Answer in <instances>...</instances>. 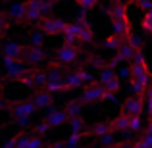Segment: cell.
Masks as SVG:
<instances>
[{
	"instance_id": "obj_1",
	"label": "cell",
	"mask_w": 152,
	"mask_h": 148,
	"mask_svg": "<svg viewBox=\"0 0 152 148\" xmlns=\"http://www.w3.org/2000/svg\"><path fill=\"white\" fill-rule=\"evenodd\" d=\"M4 110L10 114L12 119L15 117H31V115L37 112L35 104L31 102V98L27 100H14V102H6V108Z\"/></svg>"
},
{
	"instance_id": "obj_2",
	"label": "cell",
	"mask_w": 152,
	"mask_h": 148,
	"mask_svg": "<svg viewBox=\"0 0 152 148\" xmlns=\"http://www.w3.org/2000/svg\"><path fill=\"white\" fill-rule=\"evenodd\" d=\"M2 62H4V71H6L8 79L18 81V79L27 71V63L23 62V60H19V58H8V56H2Z\"/></svg>"
},
{
	"instance_id": "obj_3",
	"label": "cell",
	"mask_w": 152,
	"mask_h": 148,
	"mask_svg": "<svg viewBox=\"0 0 152 148\" xmlns=\"http://www.w3.org/2000/svg\"><path fill=\"white\" fill-rule=\"evenodd\" d=\"M102 98H104V87L98 81H91V83H87L79 102L81 104H98V102H102Z\"/></svg>"
},
{
	"instance_id": "obj_4",
	"label": "cell",
	"mask_w": 152,
	"mask_h": 148,
	"mask_svg": "<svg viewBox=\"0 0 152 148\" xmlns=\"http://www.w3.org/2000/svg\"><path fill=\"white\" fill-rule=\"evenodd\" d=\"M79 54H81V50H79L75 44L64 42V44L56 50V63H60V66H69V63L77 62Z\"/></svg>"
},
{
	"instance_id": "obj_5",
	"label": "cell",
	"mask_w": 152,
	"mask_h": 148,
	"mask_svg": "<svg viewBox=\"0 0 152 148\" xmlns=\"http://www.w3.org/2000/svg\"><path fill=\"white\" fill-rule=\"evenodd\" d=\"M67 117H69V115L66 114V110H56L50 104V106L46 108V114H45V119H42V121H45L50 129H56V127H60V125H66Z\"/></svg>"
},
{
	"instance_id": "obj_6",
	"label": "cell",
	"mask_w": 152,
	"mask_h": 148,
	"mask_svg": "<svg viewBox=\"0 0 152 148\" xmlns=\"http://www.w3.org/2000/svg\"><path fill=\"white\" fill-rule=\"evenodd\" d=\"M66 23L67 21H64V19H60V17H46L45 15L37 25H39V29H41L45 35H62Z\"/></svg>"
},
{
	"instance_id": "obj_7",
	"label": "cell",
	"mask_w": 152,
	"mask_h": 148,
	"mask_svg": "<svg viewBox=\"0 0 152 148\" xmlns=\"http://www.w3.org/2000/svg\"><path fill=\"white\" fill-rule=\"evenodd\" d=\"M119 114L123 115H142V98L141 96H129L121 102Z\"/></svg>"
},
{
	"instance_id": "obj_8",
	"label": "cell",
	"mask_w": 152,
	"mask_h": 148,
	"mask_svg": "<svg viewBox=\"0 0 152 148\" xmlns=\"http://www.w3.org/2000/svg\"><path fill=\"white\" fill-rule=\"evenodd\" d=\"M46 58V50L41 46H27L25 48V54H23V62L29 63V66H37V63L45 62Z\"/></svg>"
},
{
	"instance_id": "obj_9",
	"label": "cell",
	"mask_w": 152,
	"mask_h": 148,
	"mask_svg": "<svg viewBox=\"0 0 152 148\" xmlns=\"http://www.w3.org/2000/svg\"><path fill=\"white\" fill-rule=\"evenodd\" d=\"M31 102L35 104L37 110H45L50 104H54V96H52V93H48L46 89H35V94L31 96Z\"/></svg>"
},
{
	"instance_id": "obj_10",
	"label": "cell",
	"mask_w": 152,
	"mask_h": 148,
	"mask_svg": "<svg viewBox=\"0 0 152 148\" xmlns=\"http://www.w3.org/2000/svg\"><path fill=\"white\" fill-rule=\"evenodd\" d=\"M110 123V133H114V135H131V131H129V115H123V114H119L118 117H114L112 121H108Z\"/></svg>"
},
{
	"instance_id": "obj_11",
	"label": "cell",
	"mask_w": 152,
	"mask_h": 148,
	"mask_svg": "<svg viewBox=\"0 0 152 148\" xmlns=\"http://www.w3.org/2000/svg\"><path fill=\"white\" fill-rule=\"evenodd\" d=\"M42 17H45V14L41 12L39 0H27V2H25V21L39 23Z\"/></svg>"
},
{
	"instance_id": "obj_12",
	"label": "cell",
	"mask_w": 152,
	"mask_h": 148,
	"mask_svg": "<svg viewBox=\"0 0 152 148\" xmlns=\"http://www.w3.org/2000/svg\"><path fill=\"white\" fill-rule=\"evenodd\" d=\"M25 48H27V44H21V42H15V41H8L6 44L2 46V56H8V58H19V60H23Z\"/></svg>"
},
{
	"instance_id": "obj_13",
	"label": "cell",
	"mask_w": 152,
	"mask_h": 148,
	"mask_svg": "<svg viewBox=\"0 0 152 148\" xmlns=\"http://www.w3.org/2000/svg\"><path fill=\"white\" fill-rule=\"evenodd\" d=\"M8 19L15 23H25V2H14L6 12Z\"/></svg>"
},
{
	"instance_id": "obj_14",
	"label": "cell",
	"mask_w": 152,
	"mask_h": 148,
	"mask_svg": "<svg viewBox=\"0 0 152 148\" xmlns=\"http://www.w3.org/2000/svg\"><path fill=\"white\" fill-rule=\"evenodd\" d=\"M77 21V35H79V42H93L94 41V33L91 29V25L85 19H75Z\"/></svg>"
},
{
	"instance_id": "obj_15",
	"label": "cell",
	"mask_w": 152,
	"mask_h": 148,
	"mask_svg": "<svg viewBox=\"0 0 152 148\" xmlns=\"http://www.w3.org/2000/svg\"><path fill=\"white\" fill-rule=\"evenodd\" d=\"M112 27H114V33L121 39H127L131 35V23L129 17H123V19H112Z\"/></svg>"
},
{
	"instance_id": "obj_16",
	"label": "cell",
	"mask_w": 152,
	"mask_h": 148,
	"mask_svg": "<svg viewBox=\"0 0 152 148\" xmlns=\"http://www.w3.org/2000/svg\"><path fill=\"white\" fill-rule=\"evenodd\" d=\"M62 35H64V42H67V44H77V42H79L77 21H69V23H66V27H64Z\"/></svg>"
},
{
	"instance_id": "obj_17",
	"label": "cell",
	"mask_w": 152,
	"mask_h": 148,
	"mask_svg": "<svg viewBox=\"0 0 152 148\" xmlns=\"http://www.w3.org/2000/svg\"><path fill=\"white\" fill-rule=\"evenodd\" d=\"M115 52H118V60H115V62H121V60L129 62V60L133 58V54H135V48L129 44V41H127V39H121V42L118 44Z\"/></svg>"
},
{
	"instance_id": "obj_18",
	"label": "cell",
	"mask_w": 152,
	"mask_h": 148,
	"mask_svg": "<svg viewBox=\"0 0 152 148\" xmlns=\"http://www.w3.org/2000/svg\"><path fill=\"white\" fill-rule=\"evenodd\" d=\"M27 141H29V131H21L14 139L4 142V146L6 148H27Z\"/></svg>"
},
{
	"instance_id": "obj_19",
	"label": "cell",
	"mask_w": 152,
	"mask_h": 148,
	"mask_svg": "<svg viewBox=\"0 0 152 148\" xmlns=\"http://www.w3.org/2000/svg\"><path fill=\"white\" fill-rule=\"evenodd\" d=\"M133 146L135 148H148V146H152V123L150 121L146 123V127L142 129V137L137 139V141H133Z\"/></svg>"
},
{
	"instance_id": "obj_20",
	"label": "cell",
	"mask_w": 152,
	"mask_h": 148,
	"mask_svg": "<svg viewBox=\"0 0 152 148\" xmlns=\"http://www.w3.org/2000/svg\"><path fill=\"white\" fill-rule=\"evenodd\" d=\"M62 79H64V83L67 85V89H69V90L83 87V79H81V75H79V69L77 71H67V73H64Z\"/></svg>"
},
{
	"instance_id": "obj_21",
	"label": "cell",
	"mask_w": 152,
	"mask_h": 148,
	"mask_svg": "<svg viewBox=\"0 0 152 148\" xmlns=\"http://www.w3.org/2000/svg\"><path fill=\"white\" fill-rule=\"evenodd\" d=\"M64 77V75H62ZM42 89H46L48 90V93H67V85L66 83H64V79H46V83H45V87H42Z\"/></svg>"
},
{
	"instance_id": "obj_22",
	"label": "cell",
	"mask_w": 152,
	"mask_h": 148,
	"mask_svg": "<svg viewBox=\"0 0 152 148\" xmlns=\"http://www.w3.org/2000/svg\"><path fill=\"white\" fill-rule=\"evenodd\" d=\"M67 123H69L71 131L73 133H79V135H85V119H83L81 114H75V115H69L67 117Z\"/></svg>"
},
{
	"instance_id": "obj_23",
	"label": "cell",
	"mask_w": 152,
	"mask_h": 148,
	"mask_svg": "<svg viewBox=\"0 0 152 148\" xmlns=\"http://www.w3.org/2000/svg\"><path fill=\"white\" fill-rule=\"evenodd\" d=\"M31 81H33L35 89H42L46 83V69H29Z\"/></svg>"
},
{
	"instance_id": "obj_24",
	"label": "cell",
	"mask_w": 152,
	"mask_h": 148,
	"mask_svg": "<svg viewBox=\"0 0 152 148\" xmlns=\"http://www.w3.org/2000/svg\"><path fill=\"white\" fill-rule=\"evenodd\" d=\"M106 133H110V123L108 121H98V123H94V125L89 129V133H85V135L98 139V137H102V135H106Z\"/></svg>"
},
{
	"instance_id": "obj_25",
	"label": "cell",
	"mask_w": 152,
	"mask_h": 148,
	"mask_svg": "<svg viewBox=\"0 0 152 148\" xmlns=\"http://www.w3.org/2000/svg\"><path fill=\"white\" fill-rule=\"evenodd\" d=\"M42 41H45V33L41 29H35L33 33L27 37V46H41Z\"/></svg>"
},
{
	"instance_id": "obj_26",
	"label": "cell",
	"mask_w": 152,
	"mask_h": 148,
	"mask_svg": "<svg viewBox=\"0 0 152 148\" xmlns=\"http://www.w3.org/2000/svg\"><path fill=\"white\" fill-rule=\"evenodd\" d=\"M46 139L42 135H35V133H29V141H27V148H39V146H46Z\"/></svg>"
},
{
	"instance_id": "obj_27",
	"label": "cell",
	"mask_w": 152,
	"mask_h": 148,
	"mask_svg": "<svg viewBox=\"0 0 152 148\" xmlns=\"http://www.w3.org/2000/svg\"><path fill=\"white\" fill-rule=\"evenodd\" d=\"M129 85H131V90H133V94H137V96H142V94H145V90L148 89V85L141 83L139 79H135V77H129Z\"/></svg>"
},
{
	"instance_id": "obj_28",
	"label": "cell",
	"mask_w": 152,
	"mask_h": 148,
	"mask_svg": "<svg viewBox=\"0 0 152 148\" xmlns=\"http://www.w3.org/2000/svg\"><path fill=\"white\" fill-rule=\"evenodd\" d=\"M114 77H118V75H115V69H114L112 66L102 67V69H100V75H98V83H100V85H104V83H108L110 79H114Z\"/></svg>"
},
{
	"instance_id": "obj_29",
	"label": "cell",
	"mask_w": 152,
	"mask_h": 148,
	"mask_svg": "<svg viewBox=\"0 0 152 148\" xmlns=\"http://www.w3.org/2000/svg\"><path fill=\"white\" fill-rule=\"evenodd\" d=\"M104 93H112V94H115L119 89H121V79L119 77H114V79H110L108 83H104Z\"/></svg>"
},
{
	"instance_id": "obj_30",
	"label": "cell",
	"mask_w": 152,
	"mask_h": 148,
	"mask_svg": "<svg viewBox=\"0 0 152 148\" xmlns=\"http://www.w3.org/2000/svg\"><path fill=\"white\" fill-rule=\"evenodd\" d=\"M141 29L145 31L146 35L152 33V10H148V12L142 14V17H141Z\"/></svg>"
},
{
	"instance_id": "obj_31",
	"label": "cell",
	"mask_w": 152,
	"mask_h": 148,
	"mask_svg": "<svg viewBox=\"0 0 152 148\" xmlns=\"http://www.w3.org/2000/svg\"><path fill=\"white\" fill-rule=\"evenodd\" d=\"M129 131L141 133L142 131V115H129Z\"/></svg>"
},
{
	"instance_id": "obj_32",
	"label": "cell",
	"mask_w": 152,
	"mask_h": 148,
	"mask_svg": "<svg viewBox=\"0 0 152 148\" xmlns=\"http://www.w3.org/2000/svg\"><path fill=\"white\" fill-rule=\"evenodd\" d=\"M81 137H83V135L73 133V131H71V133H69V137H67L66 141H64V146H66V148H75V146L79 144V142H81Z\"/></svg>"
},
{
	"instance_id": "obj_33",
	"label": "cell",
	"mask_w": 152,
	"mask_h": 148,
	"mask_svg": "<svg viewBox=\"0 0 152 148\" xmlns=\"http://www.w3.org/2000/svg\"><path fill=\"white\" fill-rule=\"evenodd\" d=\"M81 106L83 104L79 102V100H69V104H67L64 110H66L67 115H75V114H81Z\"/></svg>"
},
{
	"instance_id": "obj_34",
	"label": "cell",
	"mask_w": 152,
	"mask_h": 148,
	"mask_svg": "<svg viewBox=\"0 0 152 148\" xmlns=\"http://www.w3.org/2000/svg\"><path fill=\"white\" fill-rule=\"evenodd\" d=\"M119 42H121V37H118V35L114 33V35H110V37L104 41V46H106V48H110V50H115Z\"/></svg>"
},
{
	"instance_id": "obj_35",
	"label": "cell",
	"mask_w": 152,
	"mask_h": 148,
	"mask_svg": "<svg viewBox=\"0 0 152 148\" xmlns=\"http://www.w3.org/2000/svg\"><path fill=\"white\" fill-rule=\"evenodd\" d=\"M31 133H35V135H42V137H46V135L50 133V127L46 125L45 121H41V123H37V125L33 127V131Z\"/></svg>"
},
{
	"instance_id": "obj_36",
	"label": "cell",
	"mask_w": 152,
	"mask_h": 148,
	"mask_svg": "<svg viewBox=\"0 0 152 148\" xmlns=\"http://www.w3.org/2000/svg\"><path fill=\"white\" fill-rule=\"evenodd\" d=\"M127 41H129V44L133 46L135 50H142V39H141V37H137V35L131 33L129 37H127Z\"/></svg>"
},
{
	"instance_id": "obj_37",
	"label": "cell",
	"mask_w": 152,
	"mask_h": 148,
	"mask_svg": "<svg viewBox=\"0 0 152 148\" xmlns=\"http://www.w3.org/2000/svg\"><path fill=\"white\" fill-rule=\"evenodd\" d=\"M98 142L104 146H112L115 142V135L114 133H106V135H102V137H98Z\"/></svg>"
},
{
	"instance_id": "obj_38",
	"label": "cell",
	"mask_w": 152,
	"mask_h": 148,
	"mask_svg": "<svg viewBox=\"0 0 152 148\" xmlns=\"http://www.w3.org/2000/svg\"><path fill=\"white\" fill-rule=\"evenodd\" d=\"M75 4H79L83 10H93L98 4V0H75Z\"/></svg>"
},
{
	"instance_id": "obj_39",
	"label": "cell",
	"mask_w": 152,
	"mask_h": 148,
	"mask_svg": "<svg viewBox=\"0 0 152 148\" xmlns=\"http://www.w3.org/2000/svg\"><path fill=\"white\" fill-rule=\"evenodd\" d=\"M64 71L58 69V67H50V69H46V79H62Z\"/></svg>"
},
{
	"instance_id": "obj_40",
	"label": "cell",
	"mask_w": 152,
	"mask_h": 148,
	"mask_svg": "<svg viewBox=\"0 0 152 148\" xmlns=\"http://www.w3.org/2000/svg\"><path fill=\"white\" fill-rule=\"evenodd\" d=\"M8 25H10V19H8L6 12L0 10V33H4V31L8 29Z\"/></svg>"
},
{
	"instance_id": "obj_41",
	"label": "cell",
	"mask_w": 152,
	"mask_h": 148,
	"mask_svg": "<svg viewBox=\"0 0 152 148\" xmlns=\"http://www.w3.org/2000/svg\"><path fill=\"white\" fill-rule=\"evenodd\" d=\"M135 4H137V6L141 8L142 12H148V10H152V0H135Z\"/></svg>"
},
{
	"instance_id": "obj_42",
	"label": "cell",
	"mask_w": 152,
	"mask_h": 148,
	"mask_svg": "<svg viewBox=\"0 0 152 148\" xmlns=\"http://www.w3.org/2000/svg\"><path fill=\"white\" fill-rule=\"evenodd\" d=\"M79 75H81L83 83H91L93 81V73H91L89 69H79Z\"/></svg>"
},
{
	"instance_id": "obj_43",
	"label": "cell",
	"mask_w": 152,
	"mask_h": 148,
	"mask_svg": "<svg viewBox=\"0 0 152 148\" xmlns=\"http://www.w3.org/2000/svg\"><path fill=\"white\" fill-rule=\"evenodd\" d=\"M115 75H118V77L119 79H129V67H121V69H119V73H115Z\"/></svg>"
},
{
	"instance_id": "obj_44",
	"label": "cell",
	"mask_w": 152,
	"mask_h": 148,
	"mask_svg": "<svg viewBox=\"0 0 152 148\" xmlns=\"http://www.w3.org/2000/svg\"><path fill=\"white\" fill-rule=\"evenodd\" d=\"M4 108H6V100H4V98H0V112H2Z\"/></svg>"
},
{
	"instance_id": "obj_45",
	"label": "cell",
	"mask_w": 152,
	"mask_h": 148,
	"mask_svg": "<svg viewBox=\"0 0 152 148\" xmlns=\"http://www.w3.org/2000/svg\"><path fill=\"white\" fill-rule=\"evenodd\" d=\"M123 4H131V2H135V0H121Z\"/></svg>"
},
{
	"instance_id": "obj_46",
	"label": "cell",
	"mask_w": 152,
	"mask_h": 148,
	"mask_svg": "<svg viewBox=\"0 0 152 148\" xmlns=\"http://www.w3.org/2000/svg\"><path fill=\"white\" fill-rule=\"evenodd\" d=\"M0 2H8V0H0Z\"/></svg>"
},
{
	"instance_id": "obj_47",
	"label": "cell",
	"mask_w": 152,
	"mask_h": 148,
	"mask_svg": "<svg viewBox=\"0 0 152 148\" xmlns=\"http://www.w3.org/2000/svg\"><path fill=\"white\" fill-rule=\"evenodd\" d=\"M110 2H112V0H110Z\"/></svg>"
}]
</instances>
